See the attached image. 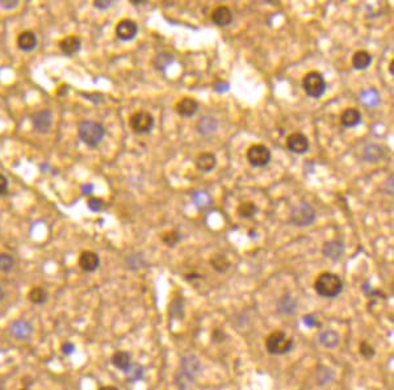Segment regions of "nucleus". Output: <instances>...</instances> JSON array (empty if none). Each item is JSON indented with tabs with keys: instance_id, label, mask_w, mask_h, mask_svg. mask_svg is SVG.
<instances>
[{
	"instance_id": "7",
	"label": "nucleus",
	"mask_w": 394,
	"mask_h": 390,
	"mask_svg": "<svg viewBox=\"0 0 394 390\" xmlns=\"http://www.w3.org/2000/svg\"><path fill=\"white\" fill-rule=\"evenodd\" d=\"M247 160L254 167H264L271 162V151L264 145H253L247 150Z\"/></svg>"
},
{
	"instance_id": "33",
	"label": "nucleus",
	"mask_w": 394,
	"mask_h": 390,
	"mask_svg": "<svg viewBox=\"0 0 394 390\" xmlns=\"http://www.w3.org/2000/svg\"><path fill=\"white\" fill-rule=\"evenodd\" d=\"M15 267V259L11 254H0V271L10 272Z\"/></svg>"
},
{
	"instance_id": "43",
	"label": "nucleus",
	"mask_w": 394,
	"mask_h": 390,
	"mask_svg": "<svg viewBox=\"0 0 394 390\" xmlns=\"http://www.w3.org/2000/svg\"><path fill=\"white\" fill-rule=\"evenodd\" d=\"M112 2L111 0H106V2H101V0H97V2H95L93 3V6L96 7V8H99V10H106V8H109V7L112 6Z\"/></svg>"
},
{
	"instance_id": "18",
	"label": "nucleus",
	"mask_w": 394,
	"mask_h": 390,
	"mask_svg": "<svg viewBox=\"0 0 394 390\" xmlns=\"http://www.w3.org/2000/svg\"><path fill=\"white\" fill-rule=\"evenodd\" d=\"M322 253L325 256H327L331 260H339L344 254V246L342 242L338 240H333V242H327L322 249Z\"/></svg>"
},
{
	"instance_id": "31",
	"label": "nucleus",
	"mask_w": 394,
	"mask_h": 390,
	"mask_svg": "<svg viewBox=\"0 0 394 390\" xmlns=\"http://www.w3.org/2000/svg\"><path fill=\"white\" fill-rule=\"evenodd\" d=\"M173 62V57L170 53H160L157 57L153 59V63H154V67L158 70H164V68L171 64Z\"/></svg>"
},
{
	"instance_id": "42",
	"label": "nucleus",
	"mask_w": 394,
	"mask_h": 390,
	"mask_svg": "<svg viewBox=\"0 0 394 390\" xmlns=\"http://www.w3.org/2000/svg\"><path fill=\"white\" fill-rule=\"evenodd\" d=\"M302 322H304L308 327H315L318 325V322H317V320H315L314 315H310V314L305 315V317L302 318Z\"/></svg>"
},
{
	"instance_id": "25",
	"label": "nucleus",
	"mask_w": 394,
	"mask_h": 390,
	"mask_svg": "<svg viewBox=\"0 0 394 390\" xmlns=\"http://www.w3.org/2000/svg\"><path fill=\"white\" fill-rule=\"evenodd\" d=\"M210 266L213 267L214 271L220 272V273H225V272L230 268V262H229V259L225 255L216 254L214 256H211Z\"/></svg>"
},
{
	"instance_id": "19",
	"label": "nucleus",
	"mask_w": 394,
	"mask_h": 390,
	"mask_svg": "<svg viewBox=\"0 0 394 390\" xmlns=\"http://www.w3.org/2000/svg\"><path fill=\"white\" fill-rule=\"evenodd\" d=\"M17 46L23 51H32L37 46V37L30 30H24L17 37Z\"/></svg>"
},
{
	"instance_id": "28",
	"label": "nucleus",
	"mask_w": 394,
	"mask_h": 390,
	"mask_svg": "<svg viewBox=\"0 0 394 390\" xmlns=\"http://www.w3.org/2000/svg\"><path fill=\"white\" fill-rule=\"evenodd\" d=\"M384 155V150H382L381 146L378 145H369L367 146L366 151H364V158L368 162H376V160H380Z\"/></svg>"
},
{
	"instance_id": "5",
	"label": "nucleus",
	"mask_w": 394,
	"mask_h": 390,
	"mask_svg": "<svg viewBox=\"0 0 394 390\" xmlns=\"http://www.w3.org/2000/svg\"><path fill=\"white\" fill-rule=\"evenodd\" d=\"M302 88L308 96L319 99L326 91V80L318 71H310L302 79Z\"/></svg>"
},
{
	"instance_id": "40",
	"label": "nucleus",
	"mask_w": 394,
	"mask_h": 390,
	"mask_svg": "<svg viewBox=\"0 0 394 390\" xmlns=\"http://www.w3.org/2000/svg\"><path fill=\"white\" fill-rule=\"evenodd\" d=\"M0 6L3 7L4 10H12L19 6V0H0Z\"/></svg>"
},
{
	"instance_id": "35",
	"label": "nucleus",
	"mask_w": 394,
	"mask_h": 390,
	"mask_svg": "<svg viewBox=\"0 0 394 390\" xmlns=\"http://www.w3.org/2000/svg\"><path fill=\"white\" fill-rule=\"evenodd\" d=\"M193 200H195V204L197 205L199 208H205V206H208V205L210 204V197L204 192L195 193Z\"/></svg>"
},
{
	"instance_id": "27",
	"label": "nucleus",
	"mask_w": 394,
	"mask_h": 390,
	"mask_svg": "<svg viewBox=\"0 0 394 390\" xmlns=\"http://www.w3.org/2000/svg\"><path fill=\"white\" fill-rule=\"evenodd\" d=\"M296 309H297V304H296L295 298L285 294L284 297L280 300L279 302V311L282 314H292L295 313Z\"/></svg>"
},
{
	"instance_id": "50",
	"label": "nucleus",
	"mask_w": 394,
	"mask_h": 390,
	"mask_svg": "<svg viewBox=\"0 0 394 390\" xmlns=\"http://www.w3.org/2000/svg\"><path fill=\"white\" fill-rule=\"evenodd\" d=\"M20 390H29V389H26V387H25V389H20Z\"/></svg>"
},
{
	"instance_id": "44",
	"label": "nucleus",
	"mask_w": 394,
	"mask_h": 390,
	"mask_svg": "<svg viewBox=\"0 0 394 390\" xmlns=\"http://www.w3.org/2000/svg\"><path fill=\"white\" fill-rule=\"evenodd\" d=\"M216 90H217L218 92H224V91H228L229 90V84L228 83L217 84V87H216Z\"/></svg>"
},
{
	"instance_id": "13",
	"label": "nucleus",
	"mask_w": 394,
	"mask_h": 390,
	"mask_svg": "<svg viewBox=\"0 0 394 390\" xmlns=\"http://www.w3.org/2000/svg\"><path fill=\"white\" fill-rule=\"evenodd\" d=\"M79 266L86 272L96 271L100 266L99 255L93 251H83L79 256Z\"/></svg>"
},
{
	"instance_id": "41",
	"label": "nucleus",
	"mask_w": 394,
	"mask_h": 390,
	"mask_svg": "<svg viewBox=\"0 0 394 390\" xmlns=\"http://www.w3.org/2000/svg\"><path fill=\"white\" fill-rule=\"evenodd\" d=\"M61 349H62V352H63L64 355L68 356V355H71V353H74L75 345L73 344V343H70V342H64L63 344H62Z\"/></svg>"
},
{
	"instance_id": "17",
	"label": "nucleus",
	"mask_w": 394,
	"mask_h": 390,
	"mask_svg": "<svg viewBox=\"0 0 394 390\" xmlns=\"http://www.w3.org/2000/svg\"><path fill=\"white\" fill-rule=\"evenodd\" d=\"M340 122L344 128H355L362 122V113L355 108H348L340 116Z\"/></svg>"
},
{
	"instance_id": "21",
	"label": "nucleus",
	"mask_w": 394,
	"mask_h": 390,
	"mask_svg": "<svg viewBox=\"0 0 394 390\" xmlns=\"http://www.w3.org/2000/svg\"><path fill=\"white\" fill-rule=\"evenodd\" d=\"M216 157L211 153H201L196 159V167L202 172H209L216 167Z\"/></svg>"
},
{
	"instance_id": "20",
	"label": "nucleus",
	"mask_w": 394,
	"mask_h": 390,
	"mask_svg": "<svg viewBox=\"0 0 394 390\" xmlns=\"http://www.w3.org/2000/svg\"><path fill=\"white\" fill-rule=\"evenodd\" d=\"M319 343L329 349L337 348L340 343V336L334 330H324L319 334Z\"/></svg>"
},
{
	"instance_id": "9",
	"label": "nucleus",
	"mask_w": 394,
	"mask_h": 390,
	"mask_svg": "<svg viewBox=\"0 0 394 390\" xmlns=\"http://www.w3.org/2000/svg\"><path fill=\"white\" fill-rule=\"evenodd\" d=\"M138 25L133 20H121L116 26V36L122 41H130L137 36Z\"/></svg>"
},
{
	"instance_id": "11",
	"label": "nucleus",
	"mask_w": 394,
	"mask_h": 390,
	"mask_svg": "<svg viewBox=\"0 0 394 390\" xmlns=\"http://www.w3.org/2000/svg\"><path fill=\"white\" fill-rule=\"evenodd\" d=\"M10 331L16 339L19 340H26L30 338L33 331L32 325L25 320H16L13 321L12 325L10 327Z\"/></svg>"
},
{
	"instance_id": "36",
	"label": "nucleus",
	"mask_w": 394,
	"mask_h": 390,
	"mask_svg": "<svg viewBox=\"0 0 394 390\" xmlns=\"http://www.w3.org/2000/svg\"><path fill=\"white\" fill-rule=\"evenodd\" d=\"M360 353L363 355V358H366L369 360V359H372L373 356L376 355V351H375V348H373V347L369 344V343L363 342L362 344H360Z\"/></svg>"
},
{
	"instance_id": "49",
	"label": "nucleus",
	"mask_w": 394,
	"mask_h": 390,
	"mask_svg": "<svg viewBox=\"0 0 394 390\" xmlns=\"http://www.w3.org/2000/svg\"><path fill=\"white\" fill-rule=\"evenodd\" d=\"M391 291H393V293H394V281H393V284H391Z\"/></svg>"
},
{
	"instance_id": "6",
	"label": "nucleus",
	"mask_w": 394,
	"mask_h": 390,
	"mask_svg": "<svg viewBox=\"0 0 394 390\" xmlns=\"http://www.w3.org/2000/svg\"><path fill=\"white\" fill-rule=\"evenodd\" d=\"M315 218V211L314 209L311 208L308 202H301L300 205H297L293 210H292L291 215V221L292 224L296 225V226H308L310 225Z\"/></svg>"
},
{
	"instance_id": "8",
	"label": "nucleus",
	"mask_w": 394,
	"mask_h": 390,
	"mask_svg": "<svg viewBox=\"0 0 394 390\" xmlns=\"http://www.w3.org/2000/svg\"><path fill=\"white\" fill-rule=\"evenodd\" d=\"M130 126L138 134H146L154 128V117L149 112H145V111L137 112L131 116Z\"/></svg>"
},
{
	"instance_id": "48",
	"label": "nucleus",
	"mask_w": 394,
	"mask_h": 390,
	"mask_svg": "<svg viewBox=\"0 0 394 390\" xmlns=\"http://www.w3.org/2000/svg\"><path fill=\"white\" fill-rule=\"evenodd\" d=\"M4 297H6V293H4V289L2 288V287H0V301L3 300Z\"/></svg>"
},
{
	"instance_id": "3",
	"label": "nucleus",
	"mask_w": 394,
	"mask_h": 390,
	"mask_svg": "<svg viewBox=\"0 0 394 390\" xmlns=\"http://www.w3.org/2000/svg\"><path fill=\"white\" fill-rule=\"evenodd\" d=\"M267 351L271 355H285L293 348V339L289 338L284 331H273L267 336Z\"/></svg>"
},
{
	"instance_id": "37",
	"label": "nucleus",
	"mask_w": 394,
	"mask_h": 390,
	"mask_svg": "<svg viewBox=\"0 0 394 390\" xmlns=\"http://www.w3.org/2000/svg\"><path fill=\"white\" fill-rule=\"evenodd\" d=\"M88 208L92 211H95V213H99V211H101V209L104 208V201L96 197L90 198V200H88Z\"/></svg>"
},
{
	"instance_id": "15",
	"label": "nucleus",
	"mask_w": 394,
	"mask_h": 390,
	"mask_svg": "<svg viewBox=\"0 0 394 390\" xmlns=\"http://www.w3.org/2000/svg\"><path fill=\"white\" fill-rule=\"evenodd\" d=\"M199 109V102L192 97H183L176 104V112L183 117H191Z\"/></svg>"
},
{
	"instance_id": "32",
	"label": "nucleus",
	"mask_w": 394,
	"mask_h": 390,
	"mask_svg": "<svg viewBox=\"0 0 394 390\" xmlns=\"http://www.w3.org/2000/svg\"><path fill=\"white\" fill-rule=\"evenodd\" d=\"M216 128H217V121L213 117H204V119L200 120L199 125H197V129H199V131H201L202 134L210 133V131L216 130Z\"/></svg>"
},
{
	"instance_id": "23",
	"label": "nucleus",
	"mask_w": 394,
	"mask_h": 390,
	"mask_svg": "<svg viewBox=\"0 0 394 390\" xmlns=\"http://www.w3.org/2000/svg\"><path fill=\"white\" fill-rule=\"evenodd\" d=\"M360 100L368 108H376L380 104V93L375 88H368V90L363 91L360 95Z\"/></svg>"
},
{
	"instance_id": "29",
	"label": "nucleus",
	"mask_w": 394,
	"mask_h": 390,
	"mask_svg": "<svg viewBox=\"0 0 394 390\" xmlns=\"http://www.w3.org/2000/svg\"><path fill=\"white\" fill-rule=\"evenodd\" d=\"M125 373L130 382H135V381H139L144 378L145 369L141 364H130V367L126 369Z\"/></svg>"
},
{
	"instance_id": "26",
	"label": "nucleus",
	"mask_w": 394,
	"mask_h": 390,
	"mask_svg": "<svg viewBox=\"0 0 394 390\" xmlns=\"http://www.w3.org/2000/svg\"><path fill=\"white\" fill-rule=\"evenodd\" d=\"M48 292L42 287H34V288L30 289V292L28 293V298L30 300V302L35 305H42L45 304L48 301Z\"/></svg>"
},
{
	"instance_id": "46",
	"label": "nucleus",
	"mask_w": 394,
	"mask_h": 390,
	"mask_svg": "<svg viewBox=\"0 0 394 390\" xmlns=\"http://www.w3.org/2000/svg\"><path fill=\"white\" fill-rule=\"evenodd\" d=\"M389 73H390L391 75L394 77V59L390 62V64H389Z\"/></svg>"
},
{
	"instance_id": "2",
	"label": "nucleus",
	"mask_w": 394,
	"mask_h": 390,
	"mask_svg": "<svg viewBox=\"0 0 394 390\" xmlns=\"http://www.w3.org/2000/svg\"><path fill=\"white\" fill-rule=\"evenodd\" d=\"M314 289L318 296L325 298L338 297L343 291L342 278L331 272L320 273L314 281Z\"/></svg>"
},
{
	"instance_id": "14",
	"label": "nucleus",
	"mask_w": 394,
	"mask_h": 390,
	"mask_svg": "<svg viewBox=\"0 0 394 390\" xmlns=\"http://www.w3.org/2000/svg\"><path fill=\"white\" fill-rule=\"evenodd\" d=\"M211 20L213 23L218 26H226L229 24H231L233 21V12L230 11V8L228 7L221 6L217 7L213 13H211Z\"/></svg>"
},
{
	"instance_id": "34",
	"label": "nucleus",
	"mask_w": 394,
	"mask_h": 390,
	"mask_svg": "<svg viewBox=\"0 0 394 390\" xmlns=\"http://www.w3.org/2000/svg\"><path fill=\"white\" fill-rule=\"evenodd\" d=\"M162 239H163L164 244H167V246H175V244L179 243V240H180V234L177 233V231L175 230H171V231H167L166 234H164L163 237H162Z\"/></svg>"
},
{
	"instance_id": "24",
	"label": "nucleus",
	"mask_w": 394,
	"mask_h": 390,
	"mask_svg": "<svg viewBox=\"0 0 394 390\" xmlns=\"http://www.w3.org/2000/svg\"><path fill=\"white\" fill-rule=\"evenodd\" d=\"M111 362H112V364L115 365L116 368H119V369H121V371L125 372L126 369L130 367L131 358H130V355H129V352L117 351L113 353L112 360H111Z\"/></svg>"
},
{
	"instance_id": "1",
	"label": "nucleus",
	"mask_w": 394,
	"mask_h": 390,
	"mask_svg": "<svg viewBox=\"0 0 394 390\" xmlns=\"http://www.w3.org/2000/svg\"><path fill=\"white\" fill-rule=\"evenodd\" d=\"M201 364L200 360L195 355H188L182 359L180 363V371L175 377V385L179 390H188L193 384L195 378L200 373Z\"/></svg>"
},
{
	"instance_id": "45",
	"label": "nucleus",
	"mask_w": 394,
	"mask_h": 390,
	"mask_svg": "<svg viewBox=\"0 0 394 390\" xmlns=\"http://www.w3.org/2000/svg\"><path fill=\"white\" fill-rule=\"evenodd\" d=\"M82 191H83L84 195H90V193H92L93 187L91 184H86V186L82 187Z\"/></svg>"
},
{
	"instance_id": "16",
	"label": "nucleus",
	"mask_w": 394,
	"mask_h": 390,
	"mask_svg": "<svg viewBox=\"0 0 394 390\" xmlns=\"http://www.w3.org/2000/svg\"><path fill=\"white\" fill-rule=\"evenodd\" d=\"M82 48V41L77 36H68L66 39L62 40L59 42V49L63 54L66 55H74Z\"/></svg>"
},
{
	"instance_id": "38",
	"label": "nucleus",
	"mask_w": 394,
	"mask_h": 390,
	"mask_svg": "<svg viewBox=\"0 0 394 390\" xmlns=\"http://www.w3.org/2000/svg\"><path fill=\"white\" fill-rule=\"evenodd\" d=\"M211 339L216 343H221L226 339V334L224 333V330L216 329L213 330V333H211Z\"/></svg>"
},
{
	"instance_id": "30",
	"label": "nucleus",
	"mask_w": 394,
	"mask_h": 390,
	"mask_svg": "<svg viewBox=\"0 0 394 390\" xmlns=\"http://www.w3.org/2000/svg\"><path fill=\"white\" fill-rule=\"evenodd\" d=\"M258 208L257 205L251 201H244L238 206V215L243 218H253L257 215Z\"/></svg>"
},
{
	"instance_id": "10",
	"label": "nucleus",
	"mask_w": 394,
	"mask_h": 390,
	"mask_svg": "<svg viewBox=\"0 0 394 390\" xmlns=\"http://www.w3.org/2000/svg\"><path fill=\"white\" fill-rule=\"evenodd\" d=\"M286 146L296 154H304L309 150V139L302 133H293L286 138Z\"/></svg>"
},
{
	"instance_id": "22",
	"label": "nucleus",
	"mask_w": 394,
	"mask_h": 390,
	"mask_svg": "<svg viewBox=\"0 0 394 390\" xmlns=\"http://www.w3.org/2000/svg\"><path fill=\"white\" fill-rule=\"evenodd\" d=\"M372 63V55L366 50H357L352 55V66L356 70H366Z\"/></svg>"
},
{
	"instance_id": "4",
	"label": "nucleus",
	"mask_w": 394,
	"mask_h": 390,
	"mask_svg": "<svg viewBox=\"0 0 394 390\" xmlns=\"http://www.w3.org/2000/svg\"><path fill=\"white\" fill-rule=\"evenodd\" d=\"M105 135V129L96 121H83L79 125V137L86 145L95 147Z\"/></svg>"
},
{
	"instance_id": "39",
	"label": "nucleus",
	"mask_w": 394,
	"mask_h": 390,
	"mask_svg": "<svg viewBox=\"0 0 394 390\" xmlns=\"http://www.w3.org/2000/svg\"><path fill=\"white\" fill-rule=\"evenodd\" d=\"M7 192H8V180L6 176L0 173V196L7 195Z\"/></svg>"
},
{
	"instance_id": "12",
	"label": "nucleus",
	"mask_w": 394,
	"mask_h": 390,
	"mask_svg": "<svg viewBox=\"0 0 394 390\" xmlns=\"http://www.w3.org/2000/svg\"><path fill=\"white\" fill-rule=\"evenodd\" d=\"M33 126L40 133H48L52 128V112L50 111H39L32 116Z\"/></svg>"
},
{
	"instance_id": "47",
	"label": "nucleus",
	"mask_w": 394,
	"mask_h": 390,
	"mask_svg": "<svg viewBox=\"0 0 394 390\" xmlns=\"http://www.w3.org/2000/svg\"><path fill=\"white\" fill-rule=\"evenodd\" d=\"M99 390H119L116 386H103V387H100Z\"/></svg>"
}]
</instances>
